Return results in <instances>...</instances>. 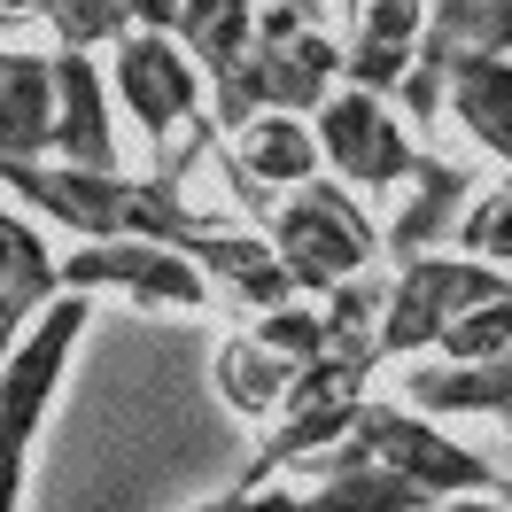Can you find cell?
Segmentation results:
<instances>
[{
    "label": "cell",
    "mask_w": 512,
    "mask_h": 512,
    "mask_svg": "<svg viewBox=\"0 0 512 512\" xmlns=\"http://www.w3.org/2000/svg\"><path fill=\"white\" fill-rule=\"evenodd\" d=\"M109 78L117 101L148 125V140L163 148V179H187L194 163L218 156V117H210V70L187 39L171 32H132L109 47Z\"/></svg>",
    "instance_id": "1"
},
{
    "label": "cell",
    "mask_w": 512,
    "mask_h": 512,
    "mask_svg": "<svg viewBox=\"0 0 512 512\" xmlns=\"http://www.w3.org/2000/svg\"><path fill=\"white\" fill-rule=\"evenodd\" d=\"M94 326V295L63 288L47 311H39L16 342H8V373H0V443H8V512H24V474H32V443L47 427V404L63 388L70 350L86 342Z\"/></svg>",
    "instance_id": "2"
},
{
    "label": "cell",
    "mask_w": 512,
    "mask_h": 512,
    "mask_svg": "<svg viewBox=\"0 0 512 512\" xmlns=\"http://www.w3.org/2000/svg\"><path fill=\"white\" fill-rule=\"evenodd\" d=\"M264 241L280 249L295 295H334L342 280H357L388 249V233L357 210V194H334V179H311V187L280 194L272 218H264Z\"/></svg>",
    "instance_id": "3"
},
{
    "label": "cell",
    "mask_w": 512,
    "mask_h": 512,
    "mask_svg": "<svg viewBox=\"0 0 512 512\" xmlns=\"http://www.w3.org/2000/svg\"><path fill=\"white\" fill-rule=\"evenodd\" d=\"M512 272L481 264V256H404L396 288H388V319H381V357H427L450 334L458 311H474L489 295H505Z\"/></svg>",
    "instance_id": "4"
},
{
    "label": "cell",
    "mask_w": 512,
    "mask_h": 512,
    "mask_svg": "<svg viewBox=\"0 0 512 512\" xmlns=\"http://www.w3.org/2000/svg\"><path fill=\"white\" fill-rule=\"evenodd\" d=\"M63 288L132 295L148 311H210L218 280L171 241H86L78 256H63Z\"/></svg>",
    "instance_id": "5"
},
{
    "label": "cell",
    "mask_w": 512,
    "mask_h": 512,
    "mask_svg": "<svg viewBox=\"0 0 512 512\" xmlns=\"http://www.w3.org/2000/svg\"><path fill=\"white\" fill-rule=\"evenodd\" d=\"M357 443L373 450V458H388L396 474H412L427 497H505V474L481 458V450H466L458 435H443L427 412H396V404H365V419H357Z\"/></svg>",
    "instance_id": "6"
},
{
    "label": "cell",
    "mask_w": 512,
    "mask_h": 512,
    "mask_svg": "<svg viewBox=\"0 0 512 512\" xmlns=\"http://www.w3.org/2000/svg\"><path fill=\"white\" fill-rule=\"evenodd\" d=\"M319 148H326V171L342 179V187H404L419 171V140L404 132V117L388 109V94H365V86H342V94L326 101L319 117Z\"/></svg>",
    "instance_id": "7"
},
{
    "label": "cell",
    "mask_w": 512,
    "mask_h": 512,
    "mask_svg": "<svg viewBox=\"0 0 512 512\" xmlns=\"http://www.w3.org/2000/svg\"><path fill=\"white\" fill-rule=\"evenodd\" d=\"M427 47V0H342V86L404 94Z\"/></svg>",
    "instance_id": "8"
},
{
    "label": "cell",
    "mask_w": 512,
    "mask_h": 512,
    "mask_svg": "<svg viewBox=\"0 0 512 512\" xmlns=\"http://www.w3.org/2000/svg\"><path fill=\"white\" fill-rule=\"evenodd\" d=\"M311 32H326L319 0H218V16L202 24L194 55L218 78V70H241V63L272 55V47H295V39H311Z\"/></svg>",
    "instance_id": "9"
},
{
    "label": "cell",
    "mask_w": 512,
    "mask_h": 512,
    "mask_svg": "<svg viewBox=\"0 0 512 512\" xmlns=\"http://www.w3.org/2000/svg\"><path fill=\"white\" fill-rule=\"evenodd\" d=\"M55 125H63V78L55 55H32L24 39L0 47V148L16 163L55 156Z\"/></svg>",
    "instance_id": "10"
},
{
    "label": "cell",
    "mask_w": 512,
    "mask_h": 512,
    "mask_svg": "<svg viewBox=\"0 0 512 512\" xmlns=\"http://www.w3.org/2000/svg\"><path fill=\"white\" fill-rule=\"evenodd\" d=\"M303 505L311 512H443V497H427L412 474H396L388 458H373V450L350 435L342 450H326L319 466H311Z\"/></svg>",
    "instance_id": "11"
},
{
    "label": "cell",
    "mask_w": 512,
    "mask_h": 512,
    "mask_svg": "<svg viewBox=\"0 0 512 512\" xmlns=\"http://www.w3.org/2000/svg\"><path fill=\"white\" fill-rule=\"evenodd\" d=\"M404 187H412V194H404V210L388 218V249H396V256H435L443 241L458 249V225H466V210H474V194H481L474 171L419 148V171L404 179Z\"/></svg>",
    "instance_id": "12"
},
{
    "label": "cell",
    "mask_w": 512,
    "mask_h": 512,
    "mask_svg": "<svg viewBox=\"0 0 512 512\" xmlns=\"http://www.w3.org/2000/svg\"><path fill=\"white\" fill-rule=\"evenodd\" d=\"M225 163H233L241 179H256V187L295 194V187H311L326 171V148H319V125H311V117L272 109V117H256V125H241L225 140Z\"/></svg>",
    "instance_id": "13"
},
{
    "label": "cell",
    "mask_w": 512,
    "mask_h": 512,
    "mask_svg": "<svg viewBox=\"0 0 512 512\" xmlns=\"http://www.w3.org/2000/svg\"><path fill=\"white\" fill-rule=\"evenodd\" d=\"M55 78H63V125H55V163L78 171H117V132H109V94L86 47H55Z\"/></svg>",
    "instance_id": "14"
},
{
    "label": "cell",
    "mask_w": 512,
    "mask_h": 512,
    "mask_svg": "<svg viewBox=\"0 0 512 512\" xmlns=\"http://www.w3.org/2000/svg\"><path fill=\"white\" fill-rule=\"evenodd\" d=\"M404 396H412V412H427V419H443V412H458V419H505L512 412V350L505 357H481V365H412L404 373Z\"/></svg>",
    "instance_id": "15"
},
{
    "label": "cell",
    "mask_w": 512,
    "mask_h": 512,
    "mask_svg": "<svg viewBox=\"0 0 512 512\" xmlns=\"http://www.w3.org/2000/svg\"><path fill=\"white\" fill-rule=\"evenodd\" d=\"M295 373L303 365H288V357L272 350L256 326H241V334H225L218 342V357H210V381H218V396H225V412H241V419H264L288 404V388H295Z\"/></svg>",
    "instance_id": "16"
},
{
    "label": "cell",
    "mask_w": 512,
    "mask_h": 512,
    "mask_svg": "<svg viewBox=\"0 0 512 512\" xmlns=\"http://www.w3.org/2000/svg\"><path fill=\"white\" fill-rule=\"evenodd\" d=\"M55 295H63V256L24 225V210H8V218H0V326H8V342H16Z\"/></svg>",
    "instance_id": "17"
},
{
    "label": "cell",
    "mask_w": 512,
    "mask_h": 512,
    "mask_svg": "<svg viewBox=\"0 0 512 512\" xmlns=\"http://www.w3.org/2000/svg\"><path fill=\"white\" fill-rule=\"evenodd\" d=\"M450 117L512 171V55H450Z\"/></svg>",
    "instance_id": "18"
},
{
    "label": "cell",
    "mask_w": 512,
    "mask_h": 512,
    "mask_svg": "<svg viewBox=\"0 0 512 512\" xmlns=\"http://www.w3.org/2000/svg\"><path fill=\"white\" fill-rule=\"evenodd\" d=\"M427 39L450 55H512V0H427Z\"/></svg>",
    "instance_id": "19"
},
{
    "label": "cell",
    "mask_w": 512,
    "mask_h": 512,
    "mask_svg": "<svg viewBox=\"0 0 512 512\" xmlns=\"http://www.w3.org/2000/svg\"><path fill=\"white\" fill-rule=\"evenodd\" d=\"M39 16L55 24L63 47H117V39L140 32V16H132V0H39Z\"/></svg>",
    "instance_id": "20"
},
{
    "label": "cell",
    "mask_w": 512,
    "mask_h": 512,
    "mask_svg": "<svg viewBox=\"0 0 512 512\" xmlns=\"http://www.w3.org/2000/svg\"><path fill=\"white\" fill-rule=\"evenodd\" d=\"M443 350V365H481V357H505L512 350V288L489 295V303H474V311H458L450 319V334L435 342Z\"/></svg>",
    "instance_id": "21"
},
{
    "label": "cell",
    "mask_w": 512,
    "mask_h": 512,
    "mask_svg": "<svg viewBox=\"0 0 512 512\" xmlns=\"http://www.w3.org/2000/svg\"><path fill=\"white\" fill-rule=\"evenodd\" d=\"M249 326L288 357V365H319V357L334 350V334H326V303H280V311H256Z\"/></svg>",
    "instance_id": "22"
},
{
    "label": "cell",
    "mask_w": 512,
    "mask_h": 512,
    "mask_svg": "<svg viewBox=\"0 0 512 512\" xmlns=\"http://www.w3.org/2000/svg\"><path fill=\"white\" fill-rule=\"evenodd\" d=\"M458 256H481V264H505L512 256V179L474 194V210L458 225Z\"/></svg>",
    "instance_id": "23"
},
{
    "label": "cell",
    "mask_w": 512,
    "mask_h": 512,
    "mask_svg": "<svg viewBox=\"0 0 512 512\" xmlns=\"http://www.w3.org/2000/svg\"><path fill=\"white\" fill-rule=\"evenodd\" d=\"M194 512H311L295 489H280V481H264V489H225V497H210V505Z\"/></svg>",
    "instance_id": "24"
},
{
    "label": "cell",
    "mask_w": 512,
    "mask_h": 512,
    "mask_svg": "<svg viewBox=\"0 0 512 512\" xmlns=\"http://www.w3.org/2000/svg\"><path fill=\"white\" fill-rule=\"evenodd\" d=\"M443 512H512V505H505V497H497V505H489V497H450Z\"/></svg>",
    "instance_id": "25"
},
{
    "label": "cell",
    "mask_w": 512,
    "mask_h": 512,
    "mask_svg": "<svg viewBox=\"0 0 512 512\" xmlns=\"http://www.w3.org/2000/svg\"><path fill=\"white\" fill-rule=\"evenodd\" d=\"M0 16H8V24H24V16H39V0H8Z\"/></svg>",
    "instance_id": "26"
},
{
    "label": "cell",
    "mask_w": 512,
    "mask_h": 512,
    "mask_svg": "<svg viewBox=\"0 0 512 512\" xmlns=\"http://www.w3.org/2000/svg\"><path fill=\"white\" fill-rule=\"evenodd\" d=\"M505 505H512V474H505Z\"/></svg>",
    "instance_id": "27"
},
{
    "label": "cell",
    "mask_w": 512,
    "mask_h": 512,
    "mask_svg": "<svg viewBox=\"0 0 512 512\" xmlns=\"http://www.w3.org/2000/svg\"><path fill=\"white\" fill-rule=\"evenodd\" d=\"M505 435H512V412H505Z\"/></svg>",
    "instance_id": "28"
}]
</instances>
